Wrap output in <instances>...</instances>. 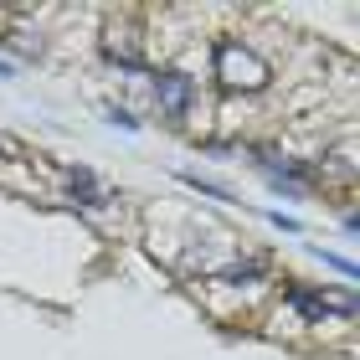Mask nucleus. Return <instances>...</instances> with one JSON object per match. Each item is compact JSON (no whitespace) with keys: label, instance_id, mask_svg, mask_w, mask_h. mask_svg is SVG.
I'll use <instances>...</instances> for the list:
<instances>
[{"label":"nucleus","instance_id":"1","mask_svg":"<svg viewBox=\"0 0 360 360\" xmlns=\"http://www.w3.org/2000/svg\"><path fill=\"white\" fill-rule=\"evenodd\" d=\"M211 77H217L226 93H263L273 83V68H268V57H257L242 37H217L211 41Z\"/></svg>","mask_w":360,"mask_h":360},{"label":"nucleus","instance_id":"2","mask_svg":"<svg viewBox=\"0 0 360 360\" xmlns=\"http://www.w3.org/2000/svg\"><path fill=\"white\" fill-rule=\"evenodd\" d=\"M288 304L299 309L304 319H314V324H324L330 314H340V319H355V293H345V288H309V283H293L288 288Z\"/></svg>","mask_w":360,"mask_h":360},{"label":"nucleus","instance_id":"3","mask_svg":"<svg viewBox=\"0 0 360 360\" xmlns=\"http://www.w3.org/2000/svg\"><path fill=\"white\" fill-rule=\"evenodd\" d=\"M191 103H195V83L186 72H155V108L165 119H186Z\"/></svg>","mask_w":360,"mask_h":360},{"label":"nucleus","instance_id":"4","mask_svg":"<svg viewBox=\"0 0 360 360\" xmlns=\"http://www.w3.org/2000/svg\"><path fill=\"white\" fill-rule=\"evenodd\" d=\"M180 180H186L191 191H201L206 201H221V206L232 201V191H226V186H217V180H206V175H195V170H180Z\"/></svg>","mask_w":360,"mask_h":360},{"label":"nucleus","instance_id":"5","mask_svg":"<svg viewBox=\"0 0 360 360\" xmlns=\"http://www.w3.org/2000/svg\"><path fill=\"white\" fill-rule=\"evenodd\" d=\"M257 273H263V263H232V268H221L217 278H221V283H248V278H257Z\"/></svg>","mask_w":360,"mask_h":360},{"label":"nucleus","instance_id":"6","mask_svg":"<svg viewBox=\"0 0 360 360\" xmlns=\"http://www.w3.org/2000/svg\"><path fill=\"white\" fill-rule=\"evenodd\" d=\"M314 257H319L324 268H335V273H345V278H355V263H350V257H340V252H324V248H314Z\"/></svg>","mask_w":360,"mask_h":360},{"label":"nucleus","instance_id":"7","mask_svg":"<svg viewBox=\"0 0 360 360\" xmlns=\"http://www.w3.org/2000/svg\"><path fill=\"white\" fill-rule=\"evenodd\" d=\"M108 124L129 129V134H134V129H139V119H134V113H129V108H108Z\"/></svg>","mask_w":360,"mask_h":360},{"label":"nucleus","instance_id":"8","mask_svg":"<svg viewBox=\"0 0 360 360\" xmlns=\"http://www.w3.org/2000/svg\"><path fill=\"white\" fill-rule=\"evenodd\" d=\"M268 221H273V226H283V232H293V237H299V221H293V217H283V211H268Z\"/></svg>","mask_w":360,"mask_h":360},{"label":"nucleus","instance_id":"9","mask_svg":"<svg viewBox=\"0 0 360 360\" xmlns=\"http://www.w3.org/2000/svg\"><path fill=\"white\" fill-rule=\"evenodd\" d=\"M0 77H15V68H11V62H0Z\"/></svg>","mask_w":360,"mask_h":360}]
</instances>
